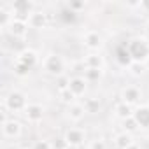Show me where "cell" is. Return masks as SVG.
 <instances>
[{
    "label": "cell",
    "instance_id": "cell-1",
    "mask_svg": "<svg viewBox=\"0 0 149 149\" xmlns=\"http://www.w3.org/2000/svg\"><path fill=\"white\" fill-rule=\"evenodd\" d=\"M25 30H26V23H25L23 19H19V18H14L13 23L9 25V32H11L13 35H23Z\"/></svg>",
    "mask_w": 149,
    "mask_h": 149
},
{
    "label": "cell",
    "instance_id": "cell-2",
    "mask_svg": "<svg viewBox=\"0 0 149 149\" xmlns=\"http://www.w3.org/2000/svg\"><path fill=\"white\" fill-rule=\"evenodd\" d=\"M44 25V13H39V11H35V13H32L30 14V25H33V26H37V25Z\"/></svg>",
    "mask_w": 149,
    "mask_h": 149
}]
</instances>
